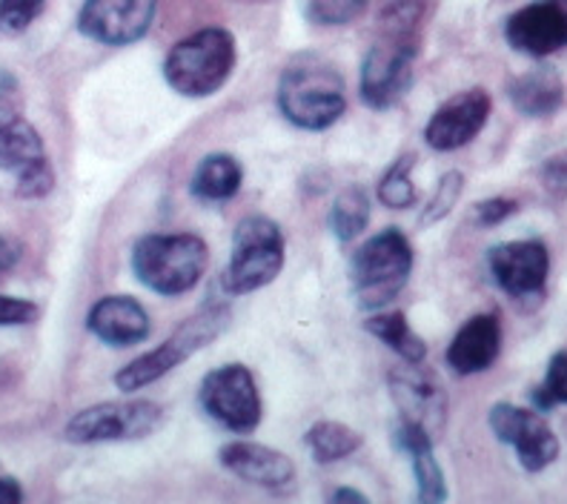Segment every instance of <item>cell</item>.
<instances>
[{
	"mask_svg": "<svg viewBox=\"0 0 567 504\" xmlns=\"http://www.w3.org/2000/svg\"><path fill=\"white\" fill-rule=\"evenodd\" d=\"M424 0H381L375 14V41L359 70V97L367 110L388 112L408 97L422 52Z\"/></svg>",
	"mask_w": 567,
	"mask_h": 504,
	"instance_id": "6da1fadb",
	"label": "cell"
},
{
	"mask_svg": "<svg viewBox=\"0 0 567 504\" xmlns=\"http://www.w3.org/2000/svg\"><path fill=\"white\" fill-rule=\"evenodd\" d=\"M276 101L296 130L324 132L347 112L344 78L324 58L301 55L284 66Z\"/></svg>",
	"mask_w": 567,
	"mask_h": 504,
	"instance_id": "7a4b0ae2",
	"label": "cell"
},
{
	"mask_svg": "<svg viewBox=\"0 0 567 504\" xmlns=\"http://www.w3.org/2000/svg\"><path fill=\"white\" fill-rule=\"evenodd\" d=\"M236 35L224 27H204L169 47L161 72L175 95L202 101L227 86L236 72Z\"/></svg>",
	"mask_w": 567,
	"mask_h": 504,
	"instance_id": "3957f363",
	"label": "cell"
},
{
	"mask_svg": "<svg viewBox=\"0 0 567 504\" xmlns=\"http://www.w3.org/2000/svg\"><path fill=\"white\" fill-rule=\"evenodd\" d=\"M130 267L155 296H184L207 276L209 247L195 233L141 235L130 253Z\"/></svg>",
	"mask_w": 567,
	"mask_h": 504,
	"instance_id": "277c9868",
	"label": "cell"
},
{
	"mask_svg": "<svg viewBox=\"0 0 567 504\" xmlns=\"http://www.w3.org/2000/svg\"><path fill=\"white\" fill-rule=\"evenodd\" d=\"M229 325V305L227 301H207L202 310H195L193 316L184 318L178 330H173L161 341L158 347L146 350L144 356L132 359L115 373V388L121 393H138V390L150 388L181 364H187L195 352H202L204 347L213 344Z\"/></svg>",
	"mask_w": 567,
	"mask_h": 504,
	"instance_id": "5b68a950",
	"label": "cell"
},
{
	"mask_svg": "<svg viewBox=\"0 0 567 504\" xmlns=\"http://www.w3.org/2000/svg\"><path fill=\"white\" fill-rule=\"evenodd\" d=\"M413 272V247L399 227L370 235L350 256V284L364 312L384 310L408 287Z\"/></svg>",
	"mask_w": 567,
	"mask_h": 504,
	"instance_id": "8992f818",
	"label": "cell"
},
{
	"mask_svg": "<svg viewBox=\"0 0 567 504\" xmlns=\"http://www.w3.org/2000/svg\"><path fill=\"white\" fill-rule=\"evenodd\" d=\"M287 238L267 215H247L233 233L227 270L221 276L224 296H247V292L270 287L284 270Z\"/></svg>",
	"mask_w": 567,
	"mask_h": 504,
	"instance_id": "52a82bcc",
	"label": "cell"
},
{
	"mask_svg": "<svg viewBox=\"0 0 567 504\" xmlns=\"http://www.w3.org/2000/svg\"><path fill=\"white\" fill-rule=\"evenodd\" d=\"M161 424H164V408L153 399L97 401L72 415L63 428V442L81 448L141 442L146 435L158 433Z\"/></svg>",
	"mask_w": 567,
	"mask_h": 504,
	"instance_id": "ba28073f",
	"label": "cell"
},
{
	"mask_svg": "<svg viewBox=\"0 0 567 504\" xmlns=\"http://www.w3.org/2000/svg\"><path fill=\"white\" fill-rule=\"evenodd\" d=\"M198 404L218 428L236 435L256 433L261 424V390L247 364H224L209 370L198 388Z\"/></svg>",
	"mask_w": 567,
	"mask_h": 504,
	"instance_id": "9c48e42d",
	"label": "cell"
},
{
	"mask_svg": "<svg viewBox=\"0 0 567 504\" xmlns=\"http://www.w3.org/2000/svg\"><path fill=\"white\" fill-rule=\"evenodd\" d=\"M487 424H491L498 442L513 448L522 470H527V473H542L559 459V435L545 422V413H539V410L498 401L487 413Z\"/></svg>",
	"mask_w": 567,
	"mask_h": 504,
	"instance_id": "30bf717a",
	"label": "cell"
},
{
	"mask_svg": "<svg viewBox=\"0 0 567 504\" xmlns=\"http://www.w3.org/2000/svg\"><path fill=\"white\" fill-rule=\"evenodd\" d=\"M155 21V0H83L78 32L97 47H132L144 41Z\"/></svg>",
	"mask_w": 567,
	"mask_h": 504,
	"instance_id": "8fae6325",
	"label": "cell"
},
{
	"mask_svg": "<svg viewBox=\"0 0 567 504\" xmlns=\"http://www.w3.org/2000/svg\"><path fill=\"white\" fill-rule=\"evenodd\" d=\"M487 267L498 290L513 301H539L550 276V253L539 238L505 241L487 249Z\"/></svg>",
	"mask_w": 567,
	"mask_h": 504,
	"instance_id": "7c38bea8",
	"label": "cell"
},
{
	"mask_svg": "<svg viewBox=\"0 0 567 504\" xmlns=\"http://www.w3.org/2000/svg\"><path fill=\"white\" fill-rule=\"evenodd\" d=\"M493 112L491 92L482 86L450 95L424 124V144L433 153H456L482 135Z\"/></svg>",
	"mask_w": 567,
	"mask_h": 504,
	"instance_id": "4fadbf2b",
	"label": "cell"
},
{
	"mask_svg": "<svg viewBox=\"0 0 567 504\" xmlns=\"http://www.w3.org/2000/svg\"><path fill=\"white\" fill-rule=\"evenodd\" d=\"M419 367L422 364L390 370L388 388L390 395H393L395 410H399V419L422 424L424 430H430L439 439L444 422H447V399H444L442 384L430 373L419 370Z\"/></svg>",
	"mask_w": 567,
	"mask_h": 504,
	"instance_id": "5bb4252c",
	"label": "cell"
},
{
	"mask_svg": "<svg viewBox=\"0 0 567 504\" xmlns=\"http://www.w3.org/2000/svg\"><path fill=\"white\" fill-rule=\"evenodd\" d=\"M505 41L527 58H550L567 47V18L550 0H533L505 21Z\"/></svg>",
	"mask_w": 567,
	"mask_h": 504,
	"instance_id": "9a60e30c",
	"label": "cell"
},
{
	"mask_svg": "<svg viewBox=\"0 0 567 504\" xmlns=\"http://www.w3.org/2000/svg\"><path fill=\"white\" fill-rule=\"evenodd\" d=\"M218 462L233 476L252 487H261V491L281 493L296 482V462L287 453L270 448V444L249 442V439L224 444L218 450Z\"/></svg>",
	"mask_w": 567,
	"mask_h": 504,
	"instance_id": "2e32d148",
	"label": "cell"
},
{
	"mask_svg": "<svg viewBox=\"0 0 567 504\" xmlns=\"http://www.w3.org/2000/svg\"><path fill=\"white\" fill-rule=\"evenodd\" d=\"M86 330L106 347L124 350L150 339L153 318L144 310L138 298L132 296H104L86 312Z\"/></svg>",
	"mask_w": 567,
	"mask_h": 504,
	"instance_id": "e0dca14e",
	"label": "cell"
},
{
	"mask_svg": "<svg viewBox=\"0 0 567 504\" xmlns=\"http://www.w3.org/2000/svg\"><path fill=\"white\" fill-rule=\"evenodd\" d=\"M502 356V321L496 312L467 318L450 341L444 359L456 376L487 373Z\"/></svg>",
	"mask_w": 567,
	"mask_h": 504,
	"instance_id": "ac0fdd59",
	"label": "cell"
},
{
	"mask_svg": "<svg viewBox=\"0 0 567 504\" xmlns=\"http://www.w3.org/2000/svg\"><path fill=\"white\" fill-rule=\"evenodd\" d=\"M395 448L408 453L410 467L415 476V496L422 504H439L447 498V479L436 459V435L424 430L422 424L402 422L393 430Z\"/></svg>",
	"mask_w": 567,
	"mask_h": 504,
	"instance_id": "d6986e66",
	"label": "cell"
},
{
	"mask_svg": "<svg viewBox=\"0 0 567 504\" xmlns=\"http://www.w3.org/2000/svg\"><path fill=\"white\" fill-rule=\"evenodd\" d=\"M47 158L41 132L29 124L21 112L0 101V169L18 178Z\"/></svg>",
	"mask_w": 567,
	"mask_h": 504,
	"instance_id": "ffe728a7",
	"label": "cell"
},
{
	"mask_svg": "<svg viewBox=\"0 0 567 504\" xmlns=\"http://www.w3.org/2000/svg\"><path fill=\"white\" fill-rule=\"evenodd\" d=\"M513 110L525 117H554L565 104V81L554 66H536L507 83Z\"/></svg>",
	"mask_w": 567,
	"mask_h": 504,
	"instance_id": "44dd1931",
	"label": "cell"
},
{
	"mask_svg": "<svg viewBox=\"0 0 567 504\" xmlns=\"http://www.w3.org/2000/svg\"><path fill=\"white\" fill-rule=\"evenodd\" d=\"M244 184V169L238 164L236 155L229 153H213L195 166L189 189L204 204H224L238 195Z\"/></svg>",
	"mask_w": 567,
	"mask_h": 504,
	"instance_id": "7402d4cb",
	"label": "cell"
},
{
	"mask_svg": "<svg viewBox=\"0 0 567 504\" xmlns=\"http://www.w3.org/2000/svg\"><path fill=\"white\" fill-rule=\"evenodd\" d=\"M364 330L370 332L373 339H379L381 344H388L404 364H422V361L427 359V341L410 327L404 312L375 310L373 316H367Z\"/></svg>",
	"mask_w": 567,
	"mask_h": 504,
	"instance_id": "603a6c76",
	"label": "cell"
},
{
	"mask_svg": "<svg viewBox=\"0 0 567 504\" xmlns=\"http://www.w3.org/2000/svg\"><path fill=\"white\" fill-rule=\"evenodd\" d=\"M373 215V200L367 195L364 187L350 184L336 195L330 207V229L339 244L359 241V235L364 233Z\"/></svg>",
	"mask_w": 567,
	"mask_h": 504,
	"instance_id": "cb8c5ba5",
	"label": "cell"
},
{
	"mask_svg": "<svg viewBox=\"0 0 567 504\" xmlns=\"http://www.w3.org/2000/svg\"><path fill=\"white\" fill-rule=\"evenodd\" d=\"M305 444L319 464H336L350 459L353 453H359L364 439H361L359 430H353L350 424L324 419V422H316L307 430Z\"/></svg>",
	"mask_w": 567,
	"mask_h": 504,
	"instance_id": "d4e9b609",
	"label": "cell"
},
{
	"mask_svg": "<svg viewBox=\"0 0 567 504\" xmlns=\"http://www.w3.org/2000/svg\"><path fill=\"white\" fill-rule=\"evenodd\" d=\"M415 155H399L393 164L381 173L379 184H375V198L381 200V207L388 209H410L419 200V189L413 184Z\"/></svg>",
	"mask_w": 567,
	"mask_h": 504,
	"instance_id": "484cf974",
	"label": "cell"
},
{
	"mask_svg": "<svg viewBox=\"0 0 567 504\" xmlns=\"http://www.w3.org/2000/svg\"><path fill=\"white\" fill-rule=\"evenodd\" d=\"M530 404L539 413H550L559 404H567V347L550 356L545 381L530 390Z\"/></svg>",
	"mask_w": 567,
	"mask_h": 504,
	"instance_id": "4316f807",
	"label": "cell"
},
{
	"mask_svg": "<svg viewBox=\"0 0 567 504\" xmlns=\"http://www.w3.org/2000/svg\"><path fill=\"white\" fill-rule=\"evenodd\" d=\"M367 7L370 0H305V18L312 27L339 29L359 21Z\"/></svg>",
	"mask_w": 567,
	"mask_h": 504,
	"instance_id": "83f0119b",
	"label": "cell"
},
{
	"mask_svg": "<svg viewBox=\"0 0 567 504\" xmlns=\"http://www.w3.org/2000/svg\"><path fill=\"white\" fill-rule=\"evenodd\" d=\"M462 193H464V175L458 173V169L444 173L436 184V193L430 195V200L424 204L422 215H419V224H422V227H433V224L444 222V218L453 213V207L458 204Z\"/></svg>",
	"mask_w": 567,
	"mask_h": 504,
	"instance_id": "f1b7e54d",
	"label": "cell"
},
{
	"mask_svg": "<svg viewBox=\"0 0 567 504\" xmlns=\"http://www.w3.org/2000/svg\"><path fill=\"white\" fill-rule=\"evenodd\" d=\"M43 9L47 0H0V38H21L41 18Z\"/></svg>",
	"mask_w": 567,
	"mask_h": 504,
	"instance_id": "f546056e",
	"label": "cell"
},
{
	"mask_svg": "<svg viewBox=\"0 0 567 504\" xmlns=\"http://www.w3.org/2000/svg\"><path fill=\"white\" fill-rule=\"evenodd\" d=\"M52 189H55V169H52L49 158L14 178V195L23 200H41Z\"/></svg>",
	"mask_w": 567,
	"mask_h": 504,
	"instance_id": "4dcf8cb0",
	"label": "cell"
},
{
	"mask_svg": "<svg viewBox=\"0 0 567 504\" xmlns=\"http://www.w3.org/2000/svg\"><path fill=\"white\" fill-rule=\"evenodd\" d=\"M516 213H519V200L507 198V195H493V198L478 200L476 207H473V222H476V227L491 229L505 224Z\"/></svg>",
	"mask_w": 567,
	"mask_h": 504,
	"instance_id": "1f68e13d",
	"label": "cell"
},
{
	"mask_svg": "<svg viewBox=\"0 0 567 504\" xmlns=\"http://www.w3.org/2000/svg\"><path fill=\"white\" fill-rule=\"evenodd\" d=\"M38 316H41V307H38L35 301L18 296H3V292H0V330H3V327L35 325Z\"/></svg>",
	"mask_w": 567,
	"mask_h": 504,
	"instance_id": "d6a6232c",
	"label": "cell"
},
{
	"mask_svg": "<svg viewBox=\"0 0 567 504\" xmlns=\"http://www.w3.org/2000/svg\"><path fill=\"white\" fill-rule=\"evenodd\" d=\"M539 181L550 198L567 200V150H559L550 158H545L539 169Z\"/></svg>",
	"mask_w": 567,
	"mask_h": 504,
	"instance_id": "836d02e7",
	"label": "cell"
},
{
	"mask_svg": "<svg viewBox=\"0 0 567 504\" xmlns=\"http://www.w3.org/2000/svg\"><path fill=\"white\" fill-rule=\"evenodd\" d=\"M21 256H23L21 241H18V238H12V235L0 233V278H7L9 272L18 267Z\"/></svg>",
	"mask_w": 567,
	"mask_h": 504,
	"instance_id": "e575fe53",
	"label": "cell"
},
{
	"mask_svg": "<svg viewBox=\"0 0 567 504\" xmlns=\"http://www.w3.org/2000/svg\"><path fill=\"white\" fill-rule=\"evenodd\" d=\"M23 502V487L18 479L0 476V504H21Z\"/></svg>",
	"mask_w": 567,
	"mask_h": 504,
	"instance_id": "d590c367",
	"label": "cell"
},
{
	"mask_svg": "<svg viewBox=\"0 0 567 504\" xmlns=\"http://www.w3.org/2000/svg\"><path fill=\"white\" fill-rule=\"evenodd\" d=\"M330 502L336 504H344V502H353V504H370V496L361 491H355V487H336V491L330 493Z\"/></svg>",
	"mask_w": 567,
	"mask_h": 504,
	"instance_id": "8d00e7d4",
	"label": "cell"
},
{
	"mask_svg": "<svg viewBox=\"0 0 567 504\" xmlns=\"http://www.w3.org/2000/svg\"><path fill=\"white\" fill-rule=\"evenodd\" d=\"M550 3H554V7H559L561 14H565V18H567V0H550Z\"/></svg>",
	"mask_w": 567,
	"mask_h": 504,
	"instance_id": "74e56055",
	"label": "cell"
}]
</instances>
